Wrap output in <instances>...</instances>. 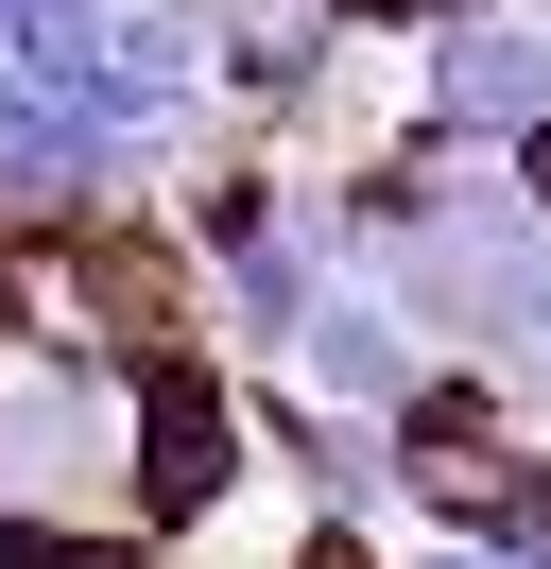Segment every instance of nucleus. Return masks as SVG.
<instances>
[{
  "label": "nucleus",
  "instance_id": "nucleus-7",
  "mask_svg": "<svg viewBox=\"0 0 551 569\" xmlns=\"http://www.w3.org/2000/svg\"><path fill=\"white\" fill-rule=\"evenodd\" d=\"M517 190H534V208H551V139H517Z\"/></svg>",
  "mask_w": 551,
  "mask_h": 569
},
{
  "label": "nucleus",
  "instance_id": "nucleus-1",
  "mask_svg": "<svg viewBox=\"0 0 551 569\" xmlns=\"http://www.w3.org/2000/svg\"><path fill=\"white\" fill-rule=\"evenodd\" d=\"M138 449V362L87 328H0V500H121Z\"/></svg>",
  "mask_w": 551,
  "mask_h": 569
},
{
  "label": "nucleus",
  "instance_id": "nucleus-5",
  "mask_svg": "<svg viewBox=\"0 0 551 569\" xmlns=\"http://www.w3.org/2000/svg\"><path fill=\"white\" fill-rule=\"evenodd\" d=\"M344 36H448V18H482V0H328Z\"/></svg>",
  "mask_w": 551,
  "mask_h": 569
},
{
  "label": "nucleus",
  "instance_id": "nucleus-4",
  "mask_svg": "<svg viewBox=\"0 0 551 569\" xmlns=\"http://www.w3.org/2000/svg\"><path fill=\"white\" fill-rule=\"evenodd\" d=\"M310 380H328V397H413V311H397V293H328V311H310Z\"/></svg>",
  "mask_w": 551,
  "mask_h": 569
},
{
  "label": "nucleus",
  "instance_id": "nucleus-6",
  "mask_svg": "<svg viewBox=\"0 0 551 569\" xmlns=\"http://www.w3.org/2000/svg\"><path fill=\"white\" fill-rule=\"evenodd\" d=\"M413 569H551V552H534V535H431Z\"/></svg>",
  "mask_w": 551,
  "mask_h": 569
},
{
  "label": "nucleus",
  "instance_id": "nucleus-3",
  "mask_svg": "<svg viewBox=\"0 0 551 569\" xmlns=\"http://www.w3.org/2000/svg\"><path fill=\"white\" fill-rule=\"evenodd\" d=\"M224 483H241V397L207 380V362L138 346V449H121L138 535H190V518H224Z\"/></svg>",
  "mask_w": 551,
  "mask_h": 569
},
{
  "label": "nucleus",
  "instance_id": "nucleus-2",
  "mask_svg": "<svg viewBox=\"0 0 551 569\" xmlns=\"http://www.w3.org/2000/svg\"><path fill=\"white\" fill-rule=\"evenodd\" d=\"M397 139H431V156H517V139H551V18H448L431 52H413V121Z\"/></svg>",
  "mask_w": 551,
  "mask_h": 569
}]
</instances>
